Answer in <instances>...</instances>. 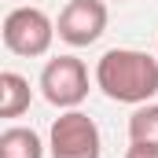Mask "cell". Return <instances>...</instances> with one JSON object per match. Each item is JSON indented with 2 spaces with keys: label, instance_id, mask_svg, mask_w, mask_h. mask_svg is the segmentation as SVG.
Masks as SVG:
<instances>
[{
  "label": "cell",
  "instance_id": "cell-1",
  "mask_svg": "<svg viewBox=\"0 0 158 158\" xmlns=\"http://www.w3.org/2000/svg\"><path fill=\"white\" fill-rule=\"evenodd\" d=\"M96 85L114 103H147L158 96V59L136 48H110L96 63Z\"/></svg>",
  "mask_w": 158,
  "mask_h": 158
},
{
  "label": "cell",
  "instance_id": "cell-2",
  "mask_svg": "<svg viewBox=\"0 0 158 158\" xmlns=\"http://www.w3.org/2000/svg\"><path fill=\"white\" fill-rule=\"evenodd\" d=\"M48 151H52V158H103L99 125L85 110L59 114L52 121V132H48Z\"/></svg>",
  "mask_w": 158,
  "mask_h": 158
},
{
  "label": "cell",
  "instance_id": "cell-3",
  "mask_svg": "<svg viewBox=\"0 0 158 158\" xmlns=\"http://www.w3.org/2000/svg\"><path fill=\"white\" fill-rule=\"evenodd\" d=\"M55 40V22L40 7H15L4 15V48L22 59H37Z\"/></svg>",
  "mask_w": 158,
  "mask_h": 158
},
{
  "label": "cell",
  "instance_id": "cell-4",
  "mask_svg": "<svg viewBox=\"0 0 158 158\" xmlns=\"http://www.w3.org/2000/svg\"><path fill=\"white\" fill-rule=\"evenodd\" d=\"M40 96L59 110H77L88 96V70L77 55L48 59L40 70Z\"/></svg>",
  "mask_w": 158,
  "mask_h": 158
},
{
  "label": "cell",
  "instance_id": "cell-5",
  "mask_svg": "<svg viewBox=\"0 0 158 158\" xmlns=\"http://www.w3.org/2000/svg\"><path fill=\"white\" fill-rule=\"evenodd\" d=\"M107 30V4L103 0H70L59 11L55 33L59 40H66L70 48H88L103 37Z\"/></svg>",
  "mask_w": 158,
  "mask_h": 158
},
{
  "label": "cell",
  "instance_id": "cell-6",
  "mask_svg": "<svg viewBox=\"0 0 158 158\" xmlns=\"http://www.w3.org/2000/svg\"><path fill=\"white\" fill-rule=\"evenodd\" d=\"M30 81L15 70H4L0 74V118H19L22 110H30Z\"/></svg>",
  "mask_w": 158,
  "mask_h": 158
},
{
  "label": "cell",
  "instance_id": "cell-7",
  "mask_svg": "<svg viewBox=\"0 0 158 158\" xmlns=\"http://www.w3.org/2000/svg\"><path fill=\"white\" fill-rule=\"evenodd\" d=\"M0 158H44V143L33 129L11 125L0 132Z\"/></svg>",
  "mask_w": 158,
  "mask_h": 158
},
{
  "label": "cell",
  "instance_id": "cell-8",
  "mask_svg": "<svg viewBox=\"0 0 158 158\" xmlns=\"http://www.w3.org/2000/svg\"><path fill=\"white\" fill-rule=\"evenodd\" d=\"M129 140L158 147V103H140L129 118Z\"/></svg>",
  "mask_w": 158,
  "mask_h": 158
},
{
  "label": "cell",
  "instance_id": "cell-9",
  "mask_svg": "<svg viewBox=\"0 0 158 158\" xmlns=\"http://www.w3.org/2000/svg\"><path fill=\"white\" fill-rule=\"evenodd\" d=\"M125 158H158V147H151V143H129Z\"/></svg>",
  "mask_w": 158,
  "mask_h": 158
},
{
  "label": "cell",
  "instance_id": "cell-10",
  "mask_svg": "<svg viewBox=\"0 0 158 158\" xmlns=\"http://www.w3.org/2000/svg\"><path fill=\"white\" fill-rule=\"evenodd\" d=\"M118 4H121V0H118Z\"/></svg>",
  "mask_w": 158,
  "mask_h": 158
}]
</instances>
